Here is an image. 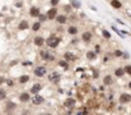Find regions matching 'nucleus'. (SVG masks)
I'll list each match as a JSON object with an SVG mask.
<instances>
[{
	"instance_id": "nucleus-1",
	"label": "nucleus",
	"mask_w": 131,
	"mask_h": 115,
	"mask_svg": "<svg viewBox=\"0 0 131 115\" xmlns=\"http://www.w3.org/2000/svg\"><path fill=\"white\" fill-rule=\"evenodd\" d=\"M59 44H60V38H59L57 36H55V35L50 36L46 40V45L50 47V49H56V47L59 46Z\"/></svg>"
},
{
	"instance_id": "nucleus-2",
	"label": "nucleus",
	"mask_w": 131,
	"mask_h": 115,
	"mask_svg": "<svg viewBox=\"0 0 131 115\" xmlns=\"http://www.w3.org/2000/svg\"><path fill=\"white\" fill-rule=\"evenodd\" d=\"M40 56H41V59H42V60H46V61L55 60V56H54V55H51L47 50H42V51H41V53H40Z\"/></svg>"
},
{
	"instance_id": "nucleus-3",
	"label": "nucleus",
	"mask_w": 131,
	"mask_h": 115,
	"mask_svg": "<svg viewBox=\"0 0 131 115\" xmlns=\"http://www.w3.org/2000/svg\"><path fill=\"white\" fill-rule=\"evenodd\" d=\"M46 73H47V69H46V66H36L35 68V74H36V77H45L46 76Z\"/></svg>"
},
{
	"instance_id": "nucleus-4",
	"label": "nucleus",
	"mask_w": 131,
	"mask_h": 115,
	"mask_svg": "<svg viewBox=\"0 0 131 115\" xmlns=\"http://www.w3.org/2000/svg\"><path fill=\"white\" fill-rule=\"evenodd\" d=\"M64 106H65L66 109H73V107L75 106V100H74L73 97L66 99L65 101H64Z\"/></svg>"
},
{
	"instance_id": "nucleus-5",
	"label": "nucleus",
	"mask_w": 131,
	"mask_h": 115,
	"mask_svg": "<svg viewBox=\"0 0 131 115\" xmlns=\"http://www.w3.org/2000/svg\"><path fill=\"white\" fill-rule=\"evenodd\" d=\"M33 42H35V45H36L37 47H42L43 44L46 42V41H45V38H43L42 36H36L35 40H33Z\"/></svg>"
},
{
	"instance_id": "nucleus-6",
	"label": "nucleus",
	"mask_w": 131,
	"mask_h": 115,
	"mask_svg": "<svg viewBox=\"0 0 131 115\" xmlns=\"http://www.w3.org/2000/svg\"><path fill=\"white\" fill-rule=\"evenodd\" d=\"M120 102L121 104H127L131 101V95L130 93H121V96H120Z\"/></svg>"
},
{
	"instance_id": "nucleus-7",
	"label": "nucleus",
	"mask_w": 131,
	"mask_h": 115,
	"mask_svg": "<svg viewBox=\"0 0 131 115\" xmlns=\"http://www.w3.org/2000/svg\"><path fill=\"white\" fill-rule=\"evenodd\" d=\"M56 16H57V8H56V6L51 8L47 12V18L48 19H54V18H56Z\"/></svg>"
},
{
	"instance_id": "nucleus-8",
	"label": "nucleus",
	"mask_w": 131,
	"mask_h": 115,
	"mask_svg": "<svg viewBox=\"0 0 131 115\" xmlns=\"http://www.w3.org/2000/svg\"><path fill=\"white\" fill-rule=\"evenodd\" d=\"M92 37H93V33L92 32L85 31V32H83V35H81V40H83L84 42H89L92 40Z\"/></svg>"
},
{
	"instance_id": "nucleus-9",
	"label": "nucleus",
	"mask_w": 131,
	"mask_h": 115,
	"mask_svg": "<svg viewBox=\"0 0 131 115\" xmlns=\"http://www.w3.org/2000/svg\"><path fill=\"white\" fill-rule=\"evenodd\" d=\"M45 101V99L42 97V96H40V95H36L35 97L32 99V104L33 105H40V104H42Z\"/></svg>"
},
{
	"instance_id": "nucleus-10",
	"label": "nucleus",
	"mask_w": 131,
	"mask_h": 115,
	"mask_svg": "<svg viewBox=\"0 0 131 115\" xmlns=\"http://www.w3.org/2000/svg\"><path fill=\"white\" fill-rule=\"evenodd\" d=\"M19 100L22 102H28L29 100H31V96H29L28 92H23V93L19 95Z\"/></svg>"
},
{
	"instance_id": "nucleus-11",
	"label": "nucleus",
	"mask_w": 131,
	"mask_h": 115,
	"mask_svg": "<svg viewBox=\"0 0 131 115\" xmlns=\"http://www.w3.org/2000/svg\"><path fill=\"white\" fill-rule=\"evenodd\" d=\"M48 81H51V82H59L60 81V74L59 73H51L50 76H48Z\"/></svg>"
},
{
	"instance_id": "nucleus-12",
	"label": "nucleus",
	"mask_w": 131,
	"mask_h": 115,
	"mask_svg": "<svg viewBox=\"0 0 131 115\" xmlns=\"http://www.w3.org/2000/svg\"><path fill=\"white\" fill-rule=\"evenodd\" d=\"M125 68H116L115 69V76L118 77V78H121V77L125 76Z\"/></svg>"
},
{
	"instance_id": "nucleus-13",
	"label": "nucleus",
	"mask_w": 131,
	"mask_h": 115,
	"mask_svg": "<svg viewBox=\"0 0 131 115\" xmlns=\"http://www.w3.org/2000/svg\"><path fill=\"white\" fill-rule=\"evenodd\" d=\"M113 83V78H112V76H106L103 77V84L104 86H110V84Z\"/></svg>"
},
{
	"instance_id": "nucleus-14",
	"label": "nucleus",
	"mask_w": 131,
	"mask_h": 115,
	"mask_svg": "<svg viewBox=\"0 0 131 115\" xmlns=\"http://www.w3.org/2000/svg\"><path fill=\"white\" fill-rule=\"evenodd\" d=\"M29 14H31V17H38L41 13H40V9L37 6H33V8L29 9Z\"/></svg>"
},
{
	"instance_id": "nucleus-15",
	"label": "nucleus",
	"mask_w": 131,
	"mask_h": 115,
	"mask_svg": "<svg viewBox=\"0 0 131 115\" xmlns=\"http://www.w3.org/2000/svg\"><path fill=\"white\" fill-rule=\"evenodd\" d=\"M15 107H17V105L14 102H8V104H6V106H5V111H6V113H10V111L15 110Z\"/></svg>"
},
{
	"instance_id": "nucleus-16",
	"label": "nucleus",
	"mask_w": 131,
	"mask_h": 115,
	"mask_svg": "<svg viewBox=\"0 0 131 115\" xmlns=\"http://www.w3.org/2000/svg\"><path fill=\"white\" fill-rule=\"evenodd\" d=\"M56 21H57V23H60V24H64L66 21H68V18H66V16H64V14H61V16H56V18H55Z\"/></svg>"
},
{
	"instance_id": "nucleus-17",
	"label": "nucleus",
	"mask_w": 131,
	"mask_h": 115,
	"mask_svg": "<svg viewBox=\"0 0 131 115\" xmlns=\"http://www.w3.org/2000/svg\"><path fill=\"white\" fill-rule=\"evenodd\" d=\"M111 6H112V8H115V9H120L122 6V4H121L120 0H112V1H111Z\"/></svg>"
},
{
	"instance_id": "nucleus-18",
	"label": "nucleus",
	"mask_w": 131,
	"mask_h": 115,
	"mask_svg": "<svg viewBox=\"0 0 131 115\" xmlns=\"http://www.w3.org/2000/svg\"><path fill=\"white\" fill-rule=\"evenodd\" d=\"M68 32H69V35L75 36L78 33V27H76V26H70V27L68 28Z\"/></svg>"
},
{
	"instance_id": "nucleus-19",
	"label": "nucleus",
	"mask_w": 131,
	"mask_h": 115,
	"mask_svg": "<svg viewBox=\"0 0 131 115\" xmlns=\"http://www.w3.org/2000/svg\"><path fill=\"white\" fill-rule=\"evenodd\" d=\"M64 58H65V60H68V61L75 60V55H74L73 53H65L64 54Z\"/></svg>"
},
{
	"instance_id": "nucleus-20",
	"label": "nucleus",
	"mask_w": 131,
	"mask_h": 115,
	"mask_svg": "<svg viewBox=\"0 0 131 115\" xmlns=\"http://www.w3.org/2000/svg\"><path fill=\"white\" fill-rule=\"evenodd\" d=\"M41 90H42V86H41L40 83H36L35 86L31 88V92H32V93H37V92L41 91Z\"/></svg>"
},
{
	"instance_id": "nucleus-21",
	"label": "nucleus",
	"mask_w": 131,
	"mask_h": 115,
	"mask_svg": "<svg viewBox=\"0 0 131 115\" xmlns=\"http://www.w3.org/2000/svg\"><path fill=\"white\" fill-rule=\"evenodd\" d=\"M96 58H97V54L94 53V51H88L87 53V59L88 60H94Z\"/></svg>"
},
{
	"instance_id": "nucleus-22",
	"label": "nucleus",
	"mask_w": 131,
	"mask_h": 115,
	"mask_svg": "<svg viewBox=\"0 0 131 115\" xmlns=\"http://www.w3.org/2000/svg\"><path fill=\"white\" fill-rule=\"evenodd\" d=\"M28 27H29V26H28V22L27 21H22L20 23H19V26H18V28H19V29H27Z\"/></svg>"
},
{
	"instance_id": "nucleus-23",
	"label": "nucleus",
	"mask_w": 131,
	"mask_h": 115,
	"mask_svg": "<svg viewBox=\"0 0 131 115\" xmlns=\"http://www.w3.org/2000/svg\"><path fill=\"white\" fill-rule=\"evenodd\" d=\"M80 5H81V3H80V0H71V6H74V8H80Z\"/></svg>"
},
{
	"instance_id": "nucleus-24",
	"label": "nucleus",
	"mask_w": 131,
	"mask_h": 115,
	"mask_svg": "<svg viewBox=\"0 0 131 115\" xmlns=\"http://www.w3.org/2000/svg\"><path fill=\"white\" fill-rule=\"evenodd\" d=\"M41 28V22L38 21V22H35V23L32 24V29L33 31H38V29Z\"/></svg>"
},
{
	"instance_id": "nucleus-25",
	"label": "nucleus",
	"mask_w": 131,
	"mask_h": 115,
	"mask_svg": "<svg viewBox=\"0 0 131 115\" xmlns=\"http://www.w3.org/2000/svg\"><path fill=\"white\" fill-rule=\"evenodd\" d=\"M59 65L61 66V68H64V69H68V60H60L59 61Z\"/></svg>"
},
{
	"instance_id": "nucleus-26",
	"label": "nucleus",
	"mask_w": 131,
	"mask_h": 115,
	"mask_svg": "<svg viewBox=\"0 0 131 115\" xmlns=\"http://www.w3.org/2000/svg\"><path fill=\"white\" fill-rule=\"evenodd\" d=\"M29 81V77L28 76H22V77H19V82L20 83H27Z\"/></svg>"
},
{
	"instance_id": "nucleus-27",
	"label": "nucleus",
	"mask_w": 131,
	"mask_h": 115,
	"mask_svg": "<svg viewBox=\"0 0 131 115\" xmlns=\"http://www.w3.org/2000/svg\"><path fill=\"white\" fill-rule=\"evenodd\" d=\"M102 35H103V37L106 40H110L111 38V33L108 32V31H106V29H103V31H102Z\"/></svg>"
},
{
	"instance_id": "nucleus-28",
	"label": "nucleus",
	"mask_w": 131,
	"mask_h": 115,
	"mask_svg": "<svg viewBox=\"0 0 131 115\" xmlns=\"http://www.w3.org/2000/svg\"><path fill=\"white\" fill-rule=\"evenodd\" d=\"M5 97H6V92H5V90L0 88V100H4Z\"/></svg>"
},
{
	"instance_id": "nucleus-29",
	"label": "nucleus",
	"mask_w": 131,
	"mask_h": 115,
	"mask_svg": "<svg viewBox=\"0 0 131 115\" xmlns=\"http://www.w3.org/2000/svg\"><path fill=\"white\" fill-rule=\"evenodd\" d=\"M122 54H123V51H121V50H115V53H113V55L116 58H121Z\"/></svg>"
},
{
	"instance_id": "nucleus-30",
	"label": "nucleus",
	"mask_w": 131,
	"mask_h": 115,
	"mask_svg": "<svg viewBox=\"0 0 131 115\" xmlns=\"http://www.w3.org/2000/svg\"><path fill=\"white\" fill-rule=\"evenodd\" d=\"M38 18H40V22H41V23H42V22H45L46 19H48V18H47V14H46V16H43V14H40Z\"/></svg>"
},
{
	"instance_id": "nucleus-31",
	"label": "nucleus",
	"mask_w": 131,
	"mask_h": 115,
	"mask_svg": "<svg viewBox=\"0 0 131 115\" xmlns=\"http://www.w3.org/2000/svg\"><path fill=\"white\" fill-rule=\"evenodd\" d=\"M125 72L129 74V76H131V65H125Z\"/></svg>"
},
{
	"instance_id": "nucleus-32",
	"label": "nucleus",
	"mask_w": 131,
	"mask_h": 115,
	"mask_svg": "<svg viewBox=\"0 0 131 115\" xmlns=\"http://www.w3.org/2000/svg\"><path fill=\"white\" fill-rule=\"evenodd\" d=\"M122 56H123V59H129V58H130V54H129V53H123Z\"/></svg>"
},
{
	"instance_id": "nucleus-33",
	"label": "nucleus",
	"mask_w": 131,
	"mask_h": 115,
	"mask_svg": "<svg viewBox=\"0 0 131 115\" xmlns=\"http://www.w3.org/2000/svg\"><path fill=\"white\" fill-rule=\"evenodd\" d=\"M51 4L54 5V6H56V5L59 4V0H51Z\"/></svg>"
},
{
	"instance_id": "nucleus-34",
	"label": "nucleus",
	"mask_w": 131,
	"mask_h": 115,
	"mask_svg": "<svg viewBox=\"0 0 131 115\" xmlns=\"http://www.w3.org/2000/svg\"><path fill=\"white\" fill-rule=\"evenodd\" d=\"M64 9H65V10H66V12H69V10H70V9H71V8H70V6H69V5H65V6H64Z\"/></svg>"
},
{
	"instance_id": "nucleus-35",
	"label": "nucleus",
	"mask_w": 131,
	"mask_h": 115,
	"mask_svg": "<svg viewBox=\"0 0 131 115\" xmlns=\"http://www.w3.org/2000/svg\"><path fill=\"white\" fill-rule=\"evenodd\" d=\"M6 83H8V86H13V81H6Z\"/></svg>"
},
{
	"instance_id": "nucleus-36",
	"label": "nucleus",
	"mask_w": 131,
	"mask_h": 115,
	"mask_svg": "<svg viewBox=\"0 0 131 115\" xmlns=\"http://www.w3.org/2000/svg\"><path fill=\"white\" fill-rule=\"evenodd\" d=\"M3 82H4V78H1V79H0V83H3Z\"/></svg>"
},
{
	"instance_id": "nucleus-37",
	"label": "nucleus",
	"mask_w": 131,
	"mask_h": 115,
	"mask_svg": "<svg viewBox=\"0 0 131 115\" xmlns=\"http://www.w3.org/2000/svg\"><path fill=\"white\" fill-rule=\"evenodd\" d=\"M129 88H131V81H130V82H129Z\"/></svg>"
}]
</instances>
